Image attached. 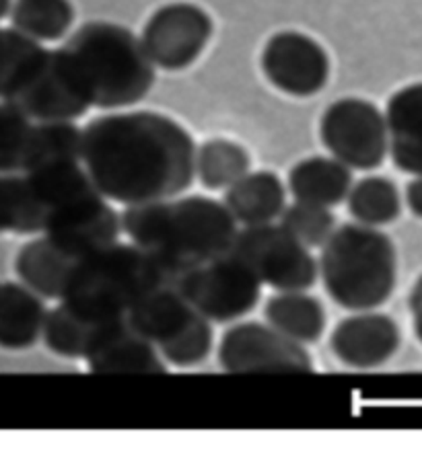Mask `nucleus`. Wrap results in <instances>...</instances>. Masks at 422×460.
<instances>
[{
  "label": "nucleus",
  "instance_id": "obj_1",
  "mask_svg": "<svg viewBox=\"0 0 422 460\" xmlns=\"http://www.w3.org/2000/svg\"><path fill=\"white\" fill-rule=\"evenodd\" d=\"M196 142L159 111H113L83 128V164L107 199L124 206L177 198L196 177Z\"/></svg>",
  "mask_w": 422,
  "mask_h": 460
},
{
  "label": "nucleus",
  "instance_id": "obj_2",
  "mask_svg": "<svg viewBox=\"0 0 422 460\" xmlns=\"http://www.w3.org/2000/svg\"><path fill=\"white\" fill-rule=\"evenodd\" d=\"M121 230L159 265L167 282L229 253L239 233L223 201L206 196L126 206Z\"/></svg>",
  "mask_w": 422,
  "mask_h": 460
},
{
  "label": "nucleus",
  "instance_id": "obj_3",
  "mask_svg": "<svg viewBox=\"0 0 422 460\" xmlns=\"http://www.w3.org/2000/svg\"><path fill=\"white\" fill-rule=\"evenodd\" d=\"M62 48L91 107L105 111L124 110L140 103L153 89L157 66L139 35L124 25L89 21Z\"/></svg>",
  "mask_w": 422,
  "mask_h": 460
},
{
  "label": "nucleus",
  "instance_id": "obj_4",
  "mask_svg": "<svg viewBox=\"0 0 422 460\" xmlns=\"http://www.w3.org/2000/svg\"><path fill=\"white\" fill-rule=\"evenodd\" d=\"M319 278L336 305L350 313L375 311L396 290V244L375 226H336L319 253Z\"/></svg>",
  "mask_w": 422,
  "mask_h": 460
},
{
  "label": "nucleus",
  "instance_id": "obj_5",
  "mask_svg": "<svg viewBox=\"0 0 422 460\" xmlns=\"http://www.w3.org/2000/svg\"><path fill=\"white\" fill-rule=\"evenodd\" d=\"M166 282V273L145 251L118 241L76 259L60 302L87 319L116 321Z\"/></svg>",
  "mask_w": 422,
  "mask_h": 460
},
{
  "label": "nucleus",
  "instance_id": "obj_6",
  "mask_svg": "<svg viewBox=\"0 0 422 460\" xmlns=\"http://www.w3.org/2000/svg\"><path fill=\"white\" fill-rule=\"evenodd\" d=\"M132 327L161 351L167 364L192 368L211 356L212 323L200 314L177 288L157 286L128 313Z\"/></svg>",
  "mask_w": 422,
  "mask_h": 460
},
{
  "label": "nucleus",
  "instance_id": "obj_7",
  "mask_svg": "<svg viewBox=\"0 0 422 460\" xmlns=\"http://www.w3.org/2000/svg\"><path fill=\"white\" fill-rule=\"evenodd\" d=\"M174 284L184 298L211 323L238 321L254 311L262 298V282L233 251L182 273Z\"/></svg>",
  "mask_w": 422,
  "mask_h": 460
},
{
  "label": "nucleus",
  "instance_id": "obj_8",
  "mask_svg": "<svg viewBox=\"0 0 422 460\" xmlns=\"http://www.w3.org/2000/svg\"><path fill=\"white\" fill-rule=\"evenodd\" d=\"M324 148L353 171L382 167L390 153L385 113L361 97H345L326 107L319 119Z\"/></svg>",
  "mask_w": 422,
  "mask_h": 460
},
{
  "label": "nucleus",
  "instance_id": "obj_9",
  "mask_svg": "<svg viewBox=\"0 0 422 460\" xmlns=\"http://www.w3.org/2000/svg\"><path fill=\"white\" fill-rule=\"evenodd\" d=\"M231 251L252 268L262 284L278 292L310 290L319 276L310 247L274 222L239 230Z\"/></svg>",
  "mask_w": 422,
  "mask_h": 460
},
{
  "label": "nucleus",
  "instance_id": "obj_10",
  "mask_svg": "<svg viewBox=\"0 0 422 460\" xmlns=\"http://www.w3.org/2000/svg\"><path fill=\"white\" fill-rule=\"evenodd\" d=\"M214 35L212 17L188 0L157 9L142 27L140 41L157 68L180 72L204 54Z\"/></svg>",
  "mask_w": 422,
  "mask_h": 460
},
{
  "label": "nucleus",
  "instance_id": "obj_11",
  "mask_svg": "<svg viewBox=\"0 0 422 460\" xmlns=\"http://www.w3.org/2000/svg\"><path fill=\"white\" fill-rule=\"evenodd\" d=\"M3 101H9L33 121H75L91 110L87 93L62 46L48 49L27 81Z\"/></svg>",
  "mask_w": 422,
  "mask_h": 460
},
{
  "label": "nucleus",
  "instance_id": "obj_12",
  "mask_svg": "<svg viewBox=\"0 0 422 460\" xmlns=\"http://www.w3.org/2000/svg\"><path fill=\"white\" fill-rule=\"evenodd\" d=\"M219 364L225 372H311L313 359L303 343L292 341L268 323H238L219 345Z\"/></svg>",
  "mask_w": 422,
  "mask_h": 460
},
{
  "label": "nucleus",
  "instance_id": "obj_13",
  "mask_svg": "<svg viewBox=\"0 0 422 460\" xmlns=\"http://www.w3.org/2000/svg\"><path fill=\"white\" fill-rule=\"evenodd\" d=\"M260 68L276 91L297 99L318 95L330 81V56L324 46L292 29L270 35L262 48Z\"/></svg>",
  "mask_w": 422,
  "mask_h": 460
},
{
  "label": "nucleus",
  "instance_id": "obj_14",
  "mask_svg": "<svg viewBox=\"0 0 422 460\" xmlns=\"http://www.w3.org/2000/svg\"><path fill=\"white\" fill-rule=\"evenodd\" d=\"M402 343L398 323L390 314L359 311L342 319L330 335L332 354L353 370H373L396 356Z\"/></svg>",
  "mask_w": 422,
  "mask_h": 460
},
{
  "label": "nucleus",
  "instance_id": "obj_15",
  "mask_svg": "<svg viewBox=\"0 0 422 460\" xmlns=\"http://www.w3.org/2000/svg\"><path fill=\"white\" fill-rule=\"evenodd\" d=\"M85 362L91 372L97 374H151L167 370L161 351L132 327L128 316L110 323L103 329Z\"/></svg>",
  "mask_w": 422,
  "mask_h": 460
},
{
  "label": "nucleus",
  "instance_id": "obj_16",
  "mask_svg": "<svg viewBox=\"0 0 422 460\" xmlns=\"http://www.w3.org/2000/svg\"><path fill=\"white\" fill-rule=\"evenodd\" d=\"M385 119L393 164L408 175H422V81L393 93L385 105Z\"/></svg>",
  "mask_w": 422,
  "mask_h": 460
},
{
  "label": "nucleus",
  "instance_id": "obj_17",
  "mask_svg": "<svg viewBox=\"0 0 422 460\" xmlns=\"http://www.w3.org/2000/svg\"><path fill=\"white\" fill-rule=\"evenodd\" d=\"M46 298L23 282H0V348L23 351L44 337Z\"/></svg>",
  "mask_w": 422,
  "mask_h": 460
},
{
  "label": "nucleus",
  "instance_id": "obj_18",
  "mask_svg": "<svg viewBox=\"0 0 422 460\" xmlns=\"http://www.w3.org/2000/svg\"><path fill=\"white\" fill-rule=\"evenodd\" d=\"M287 190L281 177L272 171H247L231 187H227L223 204L243 226L270 225L281 218L287 204Z\"/></svg>",
  "mask_w": 422,
  "mask_h": 460
},
{
  "label": "nucleus",
  "instance_id": "obj_19",
  "mask_svg": "<svg viewBox=\"0 0 422 460\" xmlns=\"http://www.w3.org/2000/svg\"><path fill=\"white\" fill-rule=\"evenodd\" d=\"M76 257L67 253L46 234L25 243L15 257L17 278L48 300H62Z\"/></svg>",
  "mask_w": 422,
  "mask_h": 460
},
{
  "label": "nucleus",
  "instance_id": "obj_20",
  "mask_svg": "<svg viewBox=\"0 0 422 460\" xmlns=\"http://www.w3.org/2000/svg\"><path fill=\"white\" fill-rule=\"evenodd\" d=\"M289 191L295 201L336 208L346 201L353 187V169L330 156H307L289 171Z\"/></svg>",
  "mask_w": 422,
  "mask_h": 460
},
{
  "label": "nucleus",
  "instance_id": "obj_21",
  "mask_svg": "<svg viewBox=\"0 0 422 460\" xmlns=\"http://www.w3.org/2000/svg\"><path fill=\"white\" fill-rule=\"evenodd\" d=\"M268 325L303 345L316 343L326 331V308L307 290L278 292L264 305Z\"/></svg>",
  "mask_w": 422,
  "mask_h": 460
},
{
  "label": "nucleus",
  "instance_id": "obj_22",
  "mask_svg": "<svg viewBox=\"0 0 422 460\" xmlns=\"http://www.w3.org/2000/svg\"><path fill=\"white\" fill-rule=\"evenodd\" d=\"M126 319V316H124ZM118 321V319H116ZM113 321H93L78 314L73 308L60 302L48 313L44 327V343L52 354L68 359H85L93 345L103 333V329Z\"/></svg>",
  "mask_w": 422,
  "mask_h": 460
},
{
  "label": "nucleus",
  "instance_id": "obj_23",
  "mask_svg": "<svg viewBox=\"0 0 422 460\" xmlns=\"http://www.w3.org/2000/svg\"><path fill=\"white\" fill-rule=\"evenodd\" d=\"M11 25L35 41H58L75 23L70 0H13Z\"/></svg>",
  "mask_w": 422,
  "mask_h": 460
},
{
  "label": "nucleus",
  "instance_id": "obj_24",
  "mask_svg": "<svg viewBox=\"0 0 422 460\" xmlns=\"http://www.w3.org/2000/svg\"><path fill=\"white\" fill-rule=\"evenodd\" d=\"M252 167L249 153L239 142L211 138L196 150V177L206 190L220 191L231 187Z\"/></svg>",
  "mask_w": 422,
  "mask_h": 460
},
{
  "label": "nucleus",
  "instance_id": "obj_25",
  "mask_svg": "<svg viewBox=\"0 0 422 460\" xmlns=\"http://www.w3.org/2000/svg\"><path fill=\"white\" fill-rule=\"evenodd\" d=\"M346 206L355 222L375 228L391 225L402 214V198L396 183L379 175H369L353 183Z\"/></svg>",
  "mask_w": 422,
  "mask_h": 460
},
{
  "label": "nucleus",
  "instance_id": "obj_26",
  "mask_svg": "<svg viewBox=\"0 0 422 460\" xmlns=\"http://www.w3.org/2000/svg\"><path fill=\"white\" fill-rule=\"evenodd\" d=\"M48 49L15 27H0V99L11 97L44 60Z\"/></svg>",
  "mask_w": 422,
  "mask_h": 460
},
{
  "label": "nucleus",
  "instance_id": "obj_27",
  "mask_svg": "<svg viewBox=\"0 0 422 460\" xmlns=\"http://www.w3.org/2000/svg\"><path fill=\"white\" fill-rule=\"evenodd\" d=\"M52 163H83V128L75 121H35L33 150L27 171Z\"/></svg>",
  "mask_w": 422,
  "mask_h": 460
},
{
  "label": "nucleus",
  "instance_id": "obj_28",
  "mask_svg": "<svg viewBox=\"0 0 422 460\" xmlns=\"http://www.w3.org/2000/svg\"><path fill=\"white\" fill-rule=\"evenodd\" d=\"M35 121L0 101V172H25L31 161Z\"/></svg>",
  "mask_w": 422,
  "mask_h": 460
},
{
  "label": "nucleus",
  "instance_id": "obj_29",
  "mask_svg": "<svg viewBox=\"0 0 422 460\" xmlns=\"http://www.w3.org/2000/svg\"><path fill=\"white\" fill-rule=\"evenodd\" d=\"M278 225L295 236L299 243H303L305 247L321 249L336 230V218L330 208L295 201V204L284 208Z\"/></svg>",
  "mask_w": 422,
  "mask_h": 460
},
{
  "label": "nucleus",
  "instance_id": "obj_30",
  "mask_svg": "<svg viewBox=\"0 0 422 460\" xmlns=\"http://www.w3.org/2000/svg\"><path fill=\"white\" fill-rule=\"evenodd\" d=\"M408 306L412 313V329L417 340L422 343V276L414 282L410 296H408Z\"/></svg>",
  "mask_w": 422,
  "mask_h": 460
},
{
  "label": "nucleus",
  "instance_id": "obj_31",
  "mask_svg": "<svg viewBox=\"0 0 422 460\" xmlns=\"http://www.w3.org/2000/svg\"><path fill=\"white\" fill-rule=\"evenodd\" d=\"M404 199L410 212L422 220V175H414L412 181L406 185Z\"/></svg>",
  "mask_w": 422,
  "mask_h": 460
},
{
  "label": "nucleus",
  "instance_id": "obj_32",
  "mask_svg": "<svg viewBox=\"0 0 422 460\" xmlns=\"http://www.w3.org/2000/svg\"><path fill=\"white\" fill-rule=\"evenodd\" d=\"M9 233V204H6V179L0 172V234Z\"/></svg>",
  "mask_w": 422,
  "mask_h": 460
},
{
  "label": "nucleus",
  "instance_id": "obj_33",
  "mask_svg": "<svg viewBox=\"0 0 422 460\" xmlns=\"http://www.w3.org/2000/svg\"><path fill=\"white\" fill-rule=\"evenodd\" d=\"M13 0H0V21H3L6 14H11Z\"/></svg>",
  "mask_w": 422,
  "mask_h": 460
}]
</instances>
